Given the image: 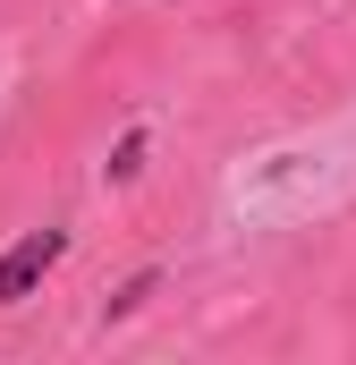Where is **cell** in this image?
<instances>
[{
  "instance_id": "cell-1",
  "label": "cell",
  "mask_w": 356,
  "mask_h": 365,
  "mask_svg": "<svg viewBox=\"0 0 356 365\" xmlns=\"http://www.w3.org/2000/svg\"><path fill=\"white\" fill-rule=\"evenodd\" d=\"M68 255V230H26L9 255H0V306H17V297H34V280L51 272Z\"/></svg>"
}]
</instances>
